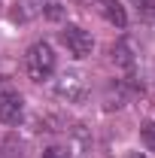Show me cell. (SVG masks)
Wrapping results in <instances>:
<instances>
[{
	"label": "cell",
	"instance_id": "obj_1",
	"mask_svg": "<svg viewBox=\"0 0 155 158\" xmlns=\"http://www.w3.org/2000/svg\"><path fill=\"white\" fill-rule=\"evenodd\" d=\"M55 49L46 43V40H40L34 43L27 52H24V70H27V79H34V82H46V79L55 73Z\"/></svg>",
	"mask_w": 155,
	"mask_h": 158
},
{
	"label": "cell",
	"instance_id": "obj_2",
	"mask_svg": "<svg viewBox=\"0 0 155 158\" xmlns=\"http://www.w3.org/2000/svg\"><path fill=\"white\" fill-rule=\"evenodd\" d=\"M55 98L64 100V103H82L88 98V79L79 70H64L58 79H55Z\"/></svg>",
	"mask_w": 155,
	"mask_h": 158
},
{
	"label": "cell",
	"instance_id": "obj_3",
	"mask_svg": "<svg viewBox=\"0 0 155 158\" xmlns=\"http://www.w3.org/2000/svg\"><path fill=\"white\" fill-rule=\"evenodd\" d=\"M58 40H61V46L67 49V55H73V58H88L91 49H94L91 34H88L85 27H76V24H64Z\"/></svg>",
	"mask_w": 155,
	"mask_h": 158
},
{
	"label": "cell",
	"instance_id": "obj_4",
	"mask_svg": "<svg viewBox=\"0 0 155 158\" xmlns=\"http://www.w3.org/2000/svg\"><path fill=\"white\" fill-rule=\"evenodd\" d=\"M21 118H24V98L15 88L0 94V122L3 125H19Z\"/></svg>",
	"mask_w": 155,
	"mask_h": 158
},
{
	"label": "cell",
	"instance_id": "obj_5",
	"mask_svg": "<svg viewBox=\"0 0 155 158\" xmlns=\"http://www.w3.org/2000/svg\"><path fill=\"white\" fill-rule=\"evenodd\" d=\"M131 98V88H128V82L125 79H110L107 85H103V110H122L125 103Z\"/></svg>",
	"mask_w": 155,
	"mask_h": 158
},
{
	"label": "cell",
	"instance_id": "obj_6",
	"mask_svg": "<svg viewBox=\"0 0 155 158\" xmlns=\"http://www.w3.org/2000/svg\"><path fill=\"white\" fill-rule=\"evenodd\" d=\"M43 9H46V0H15V3H12L9 19L15 21V24H27V21L40 19V15H43Z\"/></svg>",
	"mask_w": 155,
	"mask_h": 158
},
{
	"label": "cell",
	"instance_id": "obj_7",
	"mask_svg": "<svg viewBox=\"0 0 155 158\" xmlns=\"http://www.w3.org/2000/svg\"><path fill=\"white\" fill-rule=\"evenodd\" d=\"M97 9H100V15L110 21V24H116L119 31L128 24V12H125V6L119 0H97Z\"/></svg>",
	"mask_w": 155,
	"mask_h": 158
},
{
	"label": "cell",
	"instance_id": "obj_8",
	"mask_svg": "<svg viewBox=\"0 0 155 158\" xmlns=\"http://www.w3.org/2000/svg\"><path fill=\"white\" fill-rule=\"evenodd\" d=\"M113 61H116L122 70H134V64H137L134 43H131V40H119L116 46H113Z\"/></svg>",
	"mask_w": 155,
	"mask_h": 158
},
{
	"label": "cell",
	"instance_id": "obj_9",
	"mask_svg": "<svg viewBox=\"0 0 155 158\" xmlns=\"http://www.w3.org/2000/svg\"><path fill=\"white\" fill-rule=\"evenodd\" d=\"M131 3H134L137 12H140V19L155 21V0H131Z\"/></svg>",
	"mask_w": 155,
	"mask_h": 158
},
{
	"label": "cell",
	"instance_id": "obj_10",
	"mask_svg": "<svg viewBox=\"0 0 155 158\" xmlns=\"http://www.w3.org/2000/svg\"><path fill=\"white\" fill-rule=\"evenodd\" d=\"M43 15H46L49 21H61L64 15H67V6H64V3H46Z\"/></svg>",
	"mask_w": 155,
	"mask_h": 158
},
{
	"label": "cell",
	"instance_id": "obj_11",
	"mask_svg": "<svg viewBox=\"0 0 155 158\" xmlns=\"http://www.w3.org/2000/svg\"><path fill=\"white\" fill-rule=\"evenodd\" d=\"M140 140H143L146 149H152V152H155V122H146V125L140 128Z\"/></svg>",
	"mask_w": 155,
	"mask_h": 158
},
{
	"label": "cell",
	"instance_id": "obj_12",
	"mask_svg": "<svg viewBox=\"0 0 155 158\" xmlns=\"http://www.w3.org/2000/svg\"><path fill=\"white\" fill-rule=\"evenodd\" d=\"M40 158H70V152H67L64 146H49V149H46Z\"/></svg>",
	"mask_w": 155,
	"mask_h": 158
},
{
	"label": "cell",
	"instance_id": "obj_13",
	"mask_svg": "<svg viewBox=\"0 0 155 158\" xmlns=\"http://www.w3.org/2000/svg\"><path fill=\"white\" fill-rule=\"evenodd\" d=\"M6 91H12V79L0 73V94H6Z\"/></svg>",
	"mask_w": 155,
	"mask_h": 158
},
{
	"label": "cell",
	"instance_id": "obj_14",
	"mask_svg": "<svg viewBox=\"0 0 155 158\" xmlns=\"http://www.w3.org/2000/svg\"><path fill=\"white\" fill-rule=\"evenodd\" d=\"M76 3H97V0H76Z\"/></svg>",
	"mask_w": 155,
	"mask_h": 158
},
{
	"label": "cell",
	"instance_id": "obj_15",
	"mask_svg": "<svg viewBox=\"0 0 155 158\" xmlns=\"http://www.w3.org/2000/svg\"><path fill=\"white\" fill-rule=\"evenodd\" d=\"M0 9H3V0H0Z\"/></svg>",
	"mask_w": 155,
	"mask_h": 158
}]
</instances>
